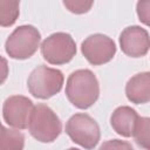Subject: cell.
<instances>
[{"label": "cell", "instance_id": "obj_11", "mask_svg": "<svg viewBox=\"0 0 150 150\" xmlns=\"http://www.w3.org/2000/svg\"><path fill=\"white\" fill-rule=\"evenodd\" d=\"M138 117L139 116L135 109L129 105H121L112 111L110 116V124L116 134L128 138L132 136L134 127Z\"/></svg>", "mask_w": 150, "mask_h": 150}, {"label": "cell", "instance_id": "obj_2", "mask_svg": "<svg viewBox=\"0 0 150 150\" xmlns=\"http://www.w3.org/2000/svg\"><path fill=\"white\" fill-rule=\"evenodd\" d=\"M28 131L36 141L41 143H52L60 136L62 123L52 108L47 104L38 103L32 110Z\"/></svg>", "mask_w": 150, "mask_h": 150}, {"label": "cell", "instance_id": "obj_13", "mask_svg": "<svg viewBox=\"0 0 150 150\" xmlns=\"http://www.w3.org/2000/svg\"><path fill=\"white\" fill-rule=\"evenodd\" d=\"M132 137L143 149L150 150V117L139 116L135 123Z\"/></svg>", "mask_w": 150, "mask_h": 150}, {"label": "cell", "instance_id": "obj_14", "mask_svg": "<svg viewBox=\"0 0 150 150\" xmlns=\"http://www.w3.org/2000/svg\"><path fill=\"white\" fill-rule=\"evenodd\" d=\"M20 2L16 0H0V25L9 27L16 21L20 11Z\"/></svg>", "mask_w": 150, "mask_h": 150}, {"label": "cell", "instance_id": "obj_7", "mask_svg": "<svg viewBox=\"0 0 150 150\" xmlns=\"http://www.w3.org/2000/svg\"><path fill=\"white\" fill-rule=\"evenodd\" d=\"M81 52L93 66H102L111 61L116 54V45L108 35L96 33L87 36L81 43Z\"/></svg>", "mask_w": 150, "mask_h": 150}, {"label": "cell", "instance_id": "obj_3", "mask_svg": "<svg viewBox=\"0 0 150 150\" xmlns=\"http://www.w3.org/2000/svg\"><path fill=\"white\" fill-rule=\"evenodd\" d=\"M63 82L64 76L61 70L40 64L29 74L27 80V88L34 97L47 100L61 91Z\"/></svg>", "mask_w": 150, "mask_h": 150}, {"label": "cell", "instance_id": "obj_10", "mask_svg": "<svg viewBox=\"0 0 150 150\" xmlns=\"http://www.w3.org/2000/svg\"><path fill=\"white\" fill-rule=\"evenodd\" d=\"M125 95L135 104L150 102V71H142L130 77L125 84Z\"/></svg>", "mask_w": 150, "mask_h": 150}, {"label": "cell", "instance_id": "obj_6", "mask_svg": "<svg viewBox=\"0 0 150 150\" xmlns=\"http://www.w3.org/2000/svg\"><path fill=\"white\" fill-rule=\"evenodd\" d=\"M40 49L42 57L48 63L61 66L73 60L76 54V43L70 34L56 32L42 41Z\"/></svg>", "mask_w": 150, "mask_h": 150}, {"label": "cell", "instance_id": "obj_9", "mask_svg": "<svg viewBox=\"0 0 150 150\" xmlns=\"http://www.w3.org/2000/svg\"><path fill=\"white\" fill-rule=\"evenodd\" d=\"M120 47L129 57H142L150 49V36L141 26H129L120 34Z\"/></svg>", "mask_w": 150, "mask_h": 150}, {"label": "cell", "instance_id": "obj_5", "mask_svg": "<svg viewBox=\"0 0 150 150\" xmlns=\"http://www.w3.org/2000/svg\"><path fill=\"white\" fill-rule=\"evenodd\" d=\"M66 134L74 143L87 150L94 149L101 138L98 123L84 112H77L67 121Z\"/></svg>", "mask_w": 150, "mask_h": 150}, {"label": "cell", "instance_id": "obj_17", "mask_svg": "<svg viewBox=\"0 0 150 150\" xmlns=\"http://www.w3.org/2000/svg\"><path fill=\"white\" fill-rule=\"evenodd\" d=\"M98 150H134V148L127 141L114 138V139H108L103 142L98 148Z\"/></svg>", "mask_w": 150, "mask_h": 150}, {"label": "cell", "instance_id": "obj_15", "mask_svg": "<svg viewBox=\"0 0 150 150\" xmlns=\"http://www.w3.org/2000/svg\"><path fill=\"white\" fill-rule=\"evenodd\" d=\"M94 1H84V0H64L63 6L74 14H84L91 9Z\"/></svg>", "mask_w": 150, "mask_h": 150}, {"label": "cell", "instance_id": "obj_12", "mask_svg": "<svg viewBox=\"0 0 150 150\" xmlns=\"http://www.w3.org/2000/svg\"><path fill=\"white\" fill-rule=\"evenodd\" d=\"M23 148H25L23 134L18 129H12L2 125L0 150H23Z\"/></svg>", "mask_w": 150, "mask_h": 150}, {"label": "cell", "instance_id": "obj_4", "mask_svg": "<svg viewBox=\"0 0 150 150\" xmlns=\"http://www.w3.org/2000/svg\"><path fill=\"white\" fill-rule=\"evenodd\" d=\"M41 34L32 25L16 27L5 42V50L11 59L26 60L32 57L40 46Z\"/></svg>", "mask_w": 150, "mask_h": 150}, {"label": "cell", "instance_id": "obj_18", "mask_svg": "<svg viewBox=\"0 0 150 150\" xmlns=\"http://www.w3.org/2000/svg\"><path fill=\"white\" fill-rule=\"evenodd\" d=\"M68 150H80V149H77V148H69Z\"/></svg>", "mask_w": 150, "mask_h": 150}, {"label": "cell", "instance_id": "obj_8", "mask_svg": "<svg viewBox=\"0 0 150 150\" xmlns=\"http://www.w3.org/2000/svg\"><path fill=\"white\" fill-rule=\"evenodd\" d=\"M33 108L34 104L30 98L22 95L9 96L2 104L4 121L13 129H26L28 128V122Z\"/></svg>", "mask_w": 150, "mask_h": 150}, {"label": "cell", "instance_id": "obj_1", "mask_svg": "<svg viewBox=\"0 0 150 150\" xmlns=\"http://www.w3.org/2000/svg\"><path fill=\"white\" fill-rule=\"evenodd\" d=\"M66 96L79 109L90 108L100 96V83L95 74L89 69L73 71L67 79Z\"/></svg>", "mask_w": 150, "mask_h": 150}, {"label": "cell", "instance_id": "obj_16", "mask_svg": "<svg viewBox=\"0 0 150 150\" xmlns=\"http://www.w3.org/2000/svg\"><path fill=\"white\" fill-rule=\"evenodd\" d=\"M136 13L138 16V20L150 27V0H139L136 4Z\"/></svg>", "mask_w": 150, "mask_h": 150}]
</instances>
